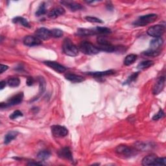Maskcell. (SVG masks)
Wrapping results in <instances>:
<instances>
[{"label":"cell","instance_id":"1","mask_svg":"<svg viewBox=\"0 0 166 166\" xmlns=\"http://www.w3.org/2000/svg\"><path fill=\"white\" fill-rule=\"evenodd\" d=\"M62 50L68 56L75 57L79 54V50L70 38H65L62 44Z\"/></svg>","mask_w":166,"mask_h":166},{"label":"cell","instance_id":"2","mask_svg":"<svg viewBox=\"0 0 166 166\" xmlns=\"http://www.w3.org/2000/svg\"><path fill=\"white\" fill-rule=\"evenodd\" d=\"M158 16L155 14H150V15L142 16L138 18V20L134 21L133 23V25L134 27H143L155 22Z\"/></svg>","mask_w":166,"mask_h":166},{"label":"cell","instance_id":"3","mask_svg":"<svg viewBox=\"0 0 166 166\" xmlns=\"http://www.w3.org/2000/svg\"><path fill=\"white\" fill-rule=\"evenodd\" d=\"M79 50L82 53L88 55H96L100 52L98 47L87 41L82 42L79 46Z\"/></svg>","mask_w":166,"mask_h":166},{"label":"cell","instance_id":"4","mask_svg":"<svg viewBox=\"0 0 166 166\" xmlns=\"http://www.w3.org/2000/svg\"><path fill=\"white\" fill-rule=\"evenodd\" d=\"M115 152L117 155L123 156V158H130L136 155V151L134 149L128 147L125 145H118L116 148Z\"/></svg>","mask_w":166,"mask_h":166},{"label":"cell","instance_id":"5","mask_svg":"<svg viewBox=\"0 0 166 166\" xmlns=\"http://www.w3.org/2000/svg\"><path fill=\"white\" fill-rule=\"evenodd\" d=\"M165 31V26L162 25H156L152 26L148 29L147 33L149 36L154 38H159L162 37Z\"/></svg>","mask_w":166,"mask_h":166},{"label":"cell","instance_id":"6","mask_svg":"<svg viewBox=\"0 0 166 166\" xmlns=\"http://www.w3.org/2000/svg\"><path fill=\"white\" fill-rule=\"evenodd\" d=\"M51 129L52 134L56 138H64L68 134V129L65 127L59 125V124L53 125Z\"/></svg>","mask_w":166,"mask_h":166},{"label":"cell","instance_id":"7","mask_svg":"<svg viewBox=\"0 0 166 166\" xmlns=\"http://www.w3.org/2000/svg\"><path fill=\"white\" fill-rule=\"evenodd\" d=\"M35 37L42 40H47L51 37V31L48 29L41 27L35 31Z\"/></svg>","mask_w":166,"mask_h":166},{"label":"cell","instance_id":"8","mask_svg":"<svg viewBox=\"0 0 166 166\" xmlns=\"http://www.w3.org/2000/svg\"><path fill=\"white\" fill-rule=\"evenodd\" d=\"M44 64L59 73H64L66 71V68L65 66H62V64L58 63V62H57L47 60V61L44 62Z\"/></svg>","mask_w":166,"mask_h":166},{"label":"cell","instance_id":"9","mask_svg":"<svg viewBox=\"0 0 166 166\" xmlns=\"http://www.w3.org/2000/svg\"><path fill=\"white\" fill-rule=\"evenodd\" d=\"M23 99H24V94L22 92H20L15 95L12 96V98L8 99L7 102L5 103V108L18 105V104L22 102Z\"/></svg>","mask_w":166,"mask_h":166},{"label":"cell","instance_id":"10","mask_svg":"<svg viewBox=\"0 0 166 166\" xmlns=\"http://www.w3.org/2000/svg\"><path fill=\"white\" fill-rule=\"evenodd\" d=\"M23 42L25 46L28 47L37 46L42 44V41L35 36H27L24 38Z\"/></svg>","mask_w":166,"mask_h":166},{"label":"cell","instance_id":"11","mask_svg":"<svg viewBox=\"0 0 166 166\" xmlns=\"http://www.w3.org/2000/svg\"><path fill=\"white\" fill-rule=\"evenodd\" d=\"M165 79L164 77H160L157 79L153 89V94L154 95H158L162 92L165 86Z\"/></svg>","mask_w":166,"mask_h":166},{"label":"cell","instance_id":"12","mask_svg":"<svg viewBox=\"0 0 166 166\" xmlns=\"http://www.w3.org/2000/svg\"><path fill=\"white\" fill-rule=\"evenodd\" d=\"M66 12L65 9L62 6L56 7L51 9L48 13V17L51 19H55L60 16L64 15Z\"/></svg>","mask_w":166,"mask_h":166},{"label":"cell","instance_id":"13","mask_svg":"<svg viewBox=\"0 0 166 166\" xmlns=\"http://www.w3.org/2000/svg\"><path fill=\"white\" fill-rule=\"evenodd\" d=\"M58 155L60 158L66 159L70 162H73V158L71 150L69 147H64L58 151Z\"/></svg>","mask_w":166,"mask_h":166},{"label":"cell","instance_id":"14","mask_svg":"<svg viewBox=\"0 0 166 166\" xmlns=\"http://www.w3.org/2000/svg\"><path fill=\"white\" fill-rule=\"evenodd\" d=\"M60 3L62 5H64L66 7H68L69 9L72 11H79L83 9L82 6L76 2H70V1H63L61 2Z\"/></svg>","mask_w":166,"mask_h":166},{"label":"cell","instance_id":"15","mask_svg":"<svg viewBox=\"0 0 166 166\" xmlns=\"http://www.w3.org/2000/svg\"><path fill=\"white\" fill-rule=\"evenodd\" d=\"M164 44V40L161 37L155 38L150 42V50H160V48Z\"/></svg>","mask_w":166,"mask_h":166},{"label":"cell","instance_id":"16","mask_svg":"<svg viewBox=\"0 0 166 166\" xmlns=\"http://www.w3.org/2000/svg\"><path fill=\"white\" fill-rule=\"evenodd\" d=\"M64 77H65L66 79H67L68 81L74 82V83L81 82L85 80L84 78H83V77H82V76L76 75L74 73H68L65 74Z\"/></svg>","mask_w":166,"mask_h":166},{"label":"cell","instance_id":"17","mask_svg":"<svg viewBox=\"0 0 166 166\" xmlns=\"http://www.w3.org/2000/svg\"><path fill=\"white\" fill-rule=\"evenodd\" d=\"M115 73V71L112 70H107L105 72H88L86 74L93 76V77H105V76H108V75H111Z\"/></svg>","mask_w":166,"mask_h":166},{"label":"cell","instance_id":"18","mask_svg":"<svg viewBox=\"0 0 166 166\" xmlns=\"http://www.w3.org/2000/svg\"><path fill=\"white\" fill-rule=\"evenodd\" d=\"M77 34L81 37H88V36L95 35L96 33L94 29L79 28L77 31Z\"/></svg>","mask_w":166,"mask_h":166},{"label":"cell","instance_id":"19","mask_svg":"<svg viewBox=\"0 0 166 166\" xmlns=\"http://www.w3.org/2000/svg\"><path fill=\"white\" fill-rule=\"evenodd\" d=\"M18 134V133L17 132V131H11V132H9L5 136V138H4L5 144H9L13 140H15L17 137Z\"/></svg>","mask_w":166,"mask_h":166},{"label":"cell","instance_id":"20","mask_svg":"<svg viewBox=\"0 0 166 166\" xmlns=\"http://www.w3.org/2000/svg\"><path fill=\"white\" fill-rule=\"evenodd\" d=\"M12 22L15 24H21L25 27H27V28H31V26L29 23L28 22V21L23 17L17 16L12 20Z\"/></svg>","mask_w":166,"mask_h":166},{"label":"cell","instance_id":"21","mask_svg":"<svg viewBox=\"0 0 166 166\" xmlns=\"http://www.w3.org/2000/svg\"><path fill=\"white\" fill-rule=\"evenodd\" d=\"M156 156L155 155H148L143 158L142 160V165H154Z\"/></svg>","mask_w":166,"mask_h":166},{"label":"cell","instance_id":"22","mask_svg":"<svg viewBox=\"0 0 166 166\" xmlns=\"http://www.w3.org/2000/svg\"><path fill=\"white\" fill-rule=\"evenodd\" d=\"M138 56L135 54H130L127 55L124 60V64L125 66H130L134 64L137 60Z\"/></svg>","mask_w":166,"mask_h":166},{"label":"cell","instance_id":"23","mask_svg":"<svg viewBox=\"0 0 166 166\" xmlns=\"http://www.w3.org/2000/svg\"><path fill=\"white\" fill-rule=\"evenodd\" d=\"M51 156L50 151L47 150H43L40 151L37 155V158L40 161H45Z\"/></svg>","mask_w":166,"mask_h":166},{"label":"cell","instance_id":"24","mask_svg":"<svg viewBox=\"0 0 166 166\" xmlns=\"http://www.w3.org/2000/svg\"><path fill=\"white\" fill-rule=\"evenodd\" d=\"M154 62L152 60H145L143 61L138 65L137 68L139 69V70H145V69L149 68L151 67L152 66H153Z\"/></svg>","mask_w":166,"mask_h":166},{"label":"cell","instance_id":"25","mask_svg":"<svg viewBox=\"0 0 166 166\" xmlns=\"http://www.w3.org/2000/svg\"><path fill=\"white\" fill-rule=\"evenodd\" d=\"M161 53L160 50H148L145 51H143L142 54L145 56L147 57H155L158 56Z\"/></svg>","mask_w":166,"mask_h":166},{"label":"cell","instance_id":"26","mask_svg":"<svg viewBox=\"0 0 166 166\" xmlns=\"http://www.w3.org/2000/svg\"><path fill=\"white\" fill-rule=\"evenodd\" d=\"M96 34H107L111 33V30L107 27H98L94 29Z\"/></svg>","mask_w":166,"mask_h":166},{"label":"cell","instance_id":"27","mask_svg":"<svg viewBox=\"0 0 166 166\" xmlns=\"http://www.w3.org/2000/svg\"><path fill=\"white\" fill-rule=\"evenodd\" d=\"M7 84L9 86L12 88L18 87L20 84V80L18 77H11L8 79Z\"/></svg>","mask_w":166,"mask_h":166},{"label":"cell","instance_id":"28","mask_svg":"<svg viewBox=\"0 0 166 166\" xmlns=\"http://www.w3.org/2000/svg\"><path fill=\"white\" fill-rule=\"evenodd\" d=\"M46 12H47V11H46V3H42L40 5L37 11V12L35 13V15L37 16H40L42 15H45Z\"/></svg>","mask_w":166,"mask_h":166},{"label":"cell","instance_id":"29","mask_svg":"<svg viewBox=\"0 0 166 166\" xmlns=\"http://www.w3.org/2000/svg\"><path fill=\"white\" fill-rule=\"evenodd\" d=\"M51 37L53 38H60L64 34V32L59 29H53L51 30Z\"/></svg>","mask_w":166,"mask_h":166},{"label":"cell","instance_id":"30","mask_svg":"<svg viewBox=\"0 0 166 166\" xmlns=\"http://www.w3.org/2000/svg\"><path fill=\"white\" fill-rule=\"evenodd\" d=\"M139 75V72H135V73H133L132 75H131L130 76H129V78L127 79V81L125 82H124V85H129L130 84L131 82H134V81H136V79H137L138 76Z\"/></svg>","mask_w":166,"mask_h":166},{"label":"cell","instance_id":"31","mask_svg":"<svg viewBox=\"0 0 166 166\" xmlns=\"http://www.w3.org/2000/svg\"><path fill=\"white\" fill-rule=\"evenodd\" d=\"M38 82L40 85V94H42L46 89V82L43 77H39Z\"/></svg>","mask_w":166,"mask_h":166},{"label":"cell","instance_id":"32","mask_svg":"<svg viewBox=\"0 0 166 166\" xmlns=\"http://www.w3.org/2000/svg\"><path fill=\"white\" fill-rule=\"evenodd\" d=\"M85 20L91 23H98V24H103V20L101 19H99L98 18L93 17V16H86L85 17Z\"/></svg>","mask_w":166,"mask_h":166},{"label":"cell","instance_id":"33","mask_svg":"<svg viewBox=\"0 0 166 166\" xmlns=\"http://www.w3.org/2000/svg\"><path fill=\"white\" fill-rule=\"evenodd\" d=\"M166 158H156L154 165H165Z\"/></svg>","mask_w":166,"mask_h":166},{"label":"cell","instance_id":"34","mask_svg":"<svg viewBox=\"0 0 166 166\" xmlns=\"http://www.w3.org/2000/svg\"><path fill=\"white\" fill-rule=\"evenodd\" d=\"M22 116H23V113L21 111H20V110H16V111L12 112L10 115L9 118L11 120H15V119L18 118V117H22Z\"/></svg>","mask_w":166,"mask_h":166},{"label":"cell","instance_id":"35","mask_svg":"<svg viewBox=\"0 0 166 166\" xmlns=\"http://www.w3.org/2000/svg\"><path fill=\"white\" fill-rule=\"evenodd\" d=\"M164 116V112H163V110L162 109H160L158 111V112L153 117V120L154 121L159 120L160 119H162Z\"/></svg>","mask_w":166,"mask_h":166},{"label":"cell","instance_id":"36","mask_svg":"<svg viewBox=\"0 0 166 166\" xmlns=\"http://www.w3.org/2000/svg\"><path fill=\"white\" fill-rule=\"evenodd\" d=\"M27 85L28 86H32L34 82V80L33 77H28L27 79Z\"/></svg>","mask_w":166,"mask_h":166},{"label":"cell","instance_id":"37","mask_svg":"<svg viewBox=\"0 0 166 166\" xmlns=\"http://www.w3.org/2000/svg\"><path fill=\"white\" fill-rule=\"evenodd\" d=\"M1 71H0V73H3L4 72L7 71L9 69V67L6 65H3V64H1Z\"/></svg>","mask_w":166,"mask_h":166},{"label":"cell","instance_id":"38","mask_svg":"<svg viewBox=\"0 0 166 166\" xmlns=\"http://www.w3.org/2000/svg\"><path fill=\"white\" fill-rule=\"evenodd\" d=\"M6 86V82L5 81H2L0 82V88L1 90H3Z\"/></svg>","mask_w":166,"mask_h":166},{"label":"cell","instance_id":"39","mask_svg":"<svg viewBox=\"0 0 166 166\" xmlns=\"http://www.w3.org/2000/svg\"><path fill=\"white\" fill-rule=\"evenodd\" d=\"M42 163H40V162H31V163H29L28 165H42Z\"/></svg>","mask_w":166,"mask_h":166}]
</instances>
